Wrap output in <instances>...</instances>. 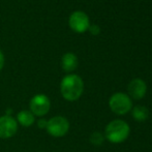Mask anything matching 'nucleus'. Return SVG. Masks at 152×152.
Instances as JSON below:
<instances>
[{
  "label": "nucleus",
  "mask_w": 152,
  "mask_h": 152,
  "mask_svg": "<svg viewBox=\"0 0 152 152\" xmlns=\"http://www.w3.org/2000/svg\"><path fill=\"white\" fill-rule=\"evenodd\" d=\"M84 90L83 80L77 75H68L64 77L60 84V91L64 99L75 102L79 99Z\"/></svg>",
  "instance_id": "nucleus-1"
},
{
  "label": "nucleus",
  "mask_w": 152,
  "mask_h": 152,
  "mask_svg": "<svg viewBox=\"0 0 152 152\" xmlns=\"http://www.w3.org/2000/svg\"><path fill=\"white\" fill-rule=\"evenodd\" d=\"M129 126L123 120H113L107 125L104 137L111 143H122L129 136Z\"/></svg>",
  "instance_id": "nucleus-2"
},
{
  "label": "nucleus",
  "mask_w": 152,
  "mask_h": 152,
  "mask_svg": "<svg viewBox=\"0 0 152 152\" xmlns=\"http://www.w3.org/2000/svg\"><path fill=\"white\" fill-rule=\"evenodd\" d=\"M109 106L115 114L124 115L127 114L132 109V102L127 94L117 92L110 97Z\"/></svg>",
  "instance_id": "nucleus-3"
},
{
  "label": "nucleus",
  "mask_w": 152,
  "mask_h": 152,
  "mask_svg": "<svg viewBox=\"0 0 152 152\" xmlns=\"http://www.w3.org/2000/svg\"><path fill=\"white\" fill-rule=\"evenodd\" d=\"M46 129L50 136L61 138L67 134L69 129V122L63 116H55L48 120Z\"/></svg>",
  "instance_id": "nucleus-4"
},
{
  "label": "nucleus",
  "mask_w": 152,
  "mask_h": 152,
  "mask_svg": "<svg viewBox=\"0 0 152 152\" xmlns=\"http://www.w3.org/2000/svg\"><path fill=\"white\" fill-rule=\"evenodd\" d=\"M30 112L34 116L42 117L48 114L51 108V102L45 94H36L30 100Z\"/></svg>",
  "instance_id": "nucleus-5"
},
{
  "label": "nucleus",
  "mask_w": 152,
  "mask_h": 152,
  "mask_svg": "<svg viewBox=\"0 0 152 152\" xmlns=\"http://www.w3.org/2000/svg\"><path fill=\"white\" fill-rule=\"evenodd\" d=\"M18 132V122L8 115L0 117V139H10Z\"/></svg>",
  "instance_id": "nucleus-6"
},
{
  "label": "nucleus",
  "mask_w": 152,
  "mask_h": 152,
  "mask_svg": "<svg viewBox=\"0 0 152 152\" xmlns=\"http://www.w3.org/2000/svg\"><path fill=\"white\" fill-rule=\"evenodd\" d=\"M69 26L72 30L76 32H82L86 31L89 28V18L84 12H75L70 15L69 17Z\"/></svg>",
  "instance_id": "nucleus-7"
},
{
  "label": "nucleus",
  "mask_w": 152,
  "mask_h": 152,
  "mask_svg": "<svg viewBox=\"0 0 152 152\" xmlns=\"http://www.w3.org/2000/svg\"><path fill=\"white\" fill-rule=\"evenodd\" d=\"M147 91L146 83L142 79H134L128 84V93L134 99H141L145 96Z\"/></svg>",
  "instance_id": "nucleus-8"
},
{
  "label": "nucleus",
  "mask_w": 152,
  "mask_h": 152,
  "mask_svg": "<svg viewBox=\"0 0 152 152\" xmlns=\"http://www.w3.org/2000/svg\"><path fill=\"white\" fill-rule=\"evenodd\" d=\"M61 66L65 72H72L78 66V58L74 53H66L61 59Z\"/></svg>",
  "instance_id": "nucleus-9"
},
{
  "label": "nucleus",
  "mask_w": 152,
  "mask_h": 152,
  "mask_svg": "<svg viewBox=\"0 0 152 152\" xmlns=\"http://www.w3.org/2000/svg\"><path fill=\"white\" fill-rule=\"evenodd\" d=\"M35 121V118H34V115L32 114L30 111H26V110H22L18 113L17 115V122L21 124L22 126H25V127H29Z\"/></svg>",
  "instance_id": "nucleus-10"
},
{
  "label": "nucleus",
  "mask_w": 152,
  "mask_h": 152,
  "mask_svg": "<svg viewBox=\"0 0 152 152\" xmlns=\"http://www.w3.org/2000/svg\"><path fill=\"white\" fill-rule=\"evenodd\" d=\"M132 114L134 120L142 122L148 119L149 111H148V109L144 106H136L134 109H132Z\"/></svg>",
  "instance_id": "nucleus-11"
},
{
  "label": "nucleus",
  "mask_w": 152,
  "mask_h": 152,
  "mask_svg": "<svg viewBox=\"0 0 152 152\" xmlns=\"http://www.w3.org/2000/svg\"><path fill=\"white\" fill-rule=\"evenodd\" d=\"M104 134L99 132H93V134H91V136H90L91 144L95 145V146H100V145L102 144V142H104Z\"/></svg>",
  "instance_id": "nucleus-12"
},
{
  "label": "nucleus",
  "mask_w": 152,
  "mask_h": 152,
  "mask_svg": "<svg viewBox=\"0 0 152 152\" xmlns=\"http://www.w3.org/2000/svg\"><path fill=\"white\" fill-rule=\"evenodd\" d=\"M47 123H48V120H45L44 118H40L39 120L37 121V126L39 128H46Z\"/></svg>",
  "instance_id": "nucleus-13"
},
{
  "label": "nucleus",
  "mask_w": 152,
  "mask_h": 152,
  "mask_svg": "<svg viewBox=\"0 0 152 152\" xmlns=\"http://www.w3.org/2000/svg\"><path fill=\"white\" fill-rule=\"evenodd\" d=\"M89 29H90L91 33H93V34H97L98 32H99V27L96 26V25H92V26L89 27Z\"/></svg>",
  "instance_id": "nucleus-14"
},
{
  "label": "nucleus",
  "mask_w": 152,
  "mask_h": 152,
  "mask_svg": "<svg viewBox=\"0 0 152 152\" xmlns=\"http://www.w3.org/2000/svg\"><path fill=\"white\" fill-rule=\"evenodd\" d=\"M4 65V56H3V53L0 51V70L3 68Z\"/></svg>",
  "instance_id": "nucleus-15"
}]
</instances>
